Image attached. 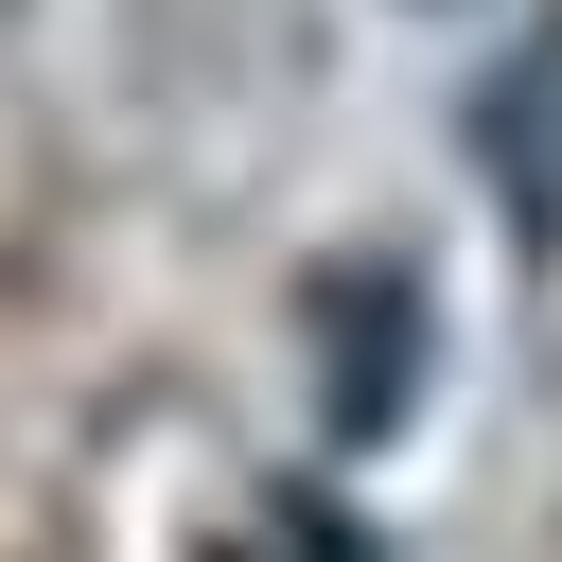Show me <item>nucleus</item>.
<instances>
[{
  "label": "nucleus",
  "instance_id": "nucleus-1",
  "mask_svg": "<svg viewBox=\"0 0 562 562\" xmlns=\"http://www.w3.org/2000/svg\"><path fill=\"white\" fill-rule=\"evenodd\" d=\"M422 18H457V0H422Z\"/></svg>",
  "mask_w": 562,
  "mask_h": 562
}]
</instances>
